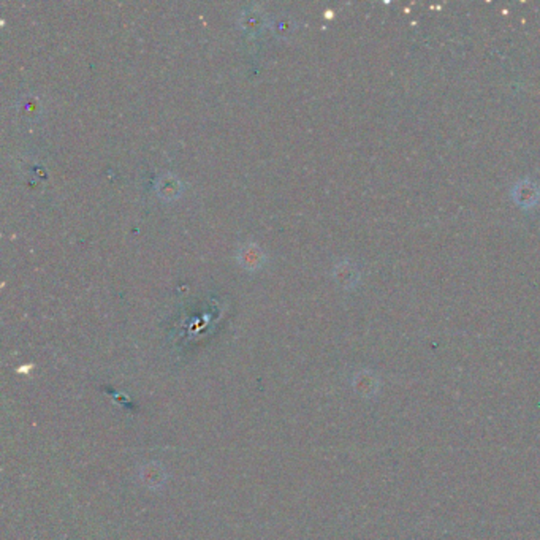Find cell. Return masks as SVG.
<instances>
[{"mask_svg": "<svg viewBox=\"0 0 540 540\" xmlns=\"http://www.w3.org/2000/svg\"><path fill=\"white\" fill-rule=\"evenodd\" d=\"M240 24H241L242 29L247 30V32L258 34L260 30H263V27H265L266 18H265L262 10H258L257 7H252V8L242 11L241 18H240Z\"/></svg>", "mask_w": 540, "mask_h": 540, "instance_id": "3957f363", "label": "cell"}, {"mask_svg": "<svg viewBox=\"0 0 540 540\" xmlns=\"http://www.w3.org/2000/svg\"><path fill=\"white\" fill-rule=\"evenodd\" d=\"M21 114H24L27 119H37L41 113V103L39 99H32V97H26L21 103Z\"/></svg>", "mask_w": 540, "mask_h": 540, "instance_id": "277c9868", "label": "cell"}, {"mask_svg": "<svg viewBox=\"0 0 540 540\" xmlns=\"http://www.w3.org/2000/svg\"><path fill=\"white\" fill-rule=\"evenodd\" d=\"M157 193L162 200L173 202L183 193V183L174 174H165L157 181Z\"/></svg>", "mask_w": 540, "mask_h": 540, "instance_id": "7a4b0ae2", "label": "cell"}, {"mask_svg": "<svg viewBox=\"0 0 540 540\" xmlns=\"http://www.w3.org/2000/svg\"><path fill=\"white\" fill-rule=\"evenodd\" d=\"M275 29L277 35H282V37H287V35H290L293 32V21L290 20V18H281V20H277L276 24H275Z\"/></svg>", "mask_w": 540, "mask_h": 540, "instance_id": "5b68a950", "label": "cell"}, {"mask_svg": "<svg viewBox=\"0 0 540 540\" xmlns=\"http://www.w3.org/2000/svg\"><path fill=\"white\" fill-rule=\"evenodd\" d=\"M265 260H266V256L263 249L258 244H256V242H246V244L241 246L238 252L240 265L249 271H256L258 268H262Z\"/></svg>", "mask_w": 540, "mask_h": 540, "instance_id": "6da1fadb", "label": "cell"}]
</instances>
